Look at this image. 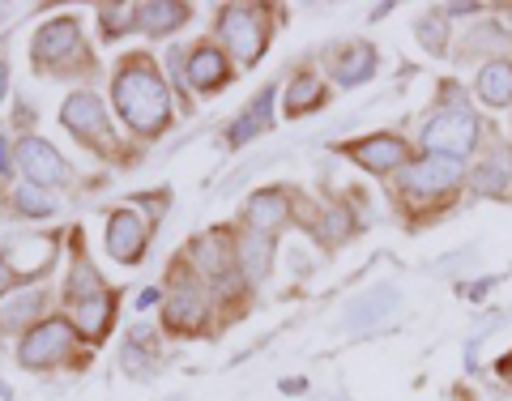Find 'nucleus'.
Segmentation results:
<instances>
[{
    "instance_id": "nucleus-1",
    "label": "nucleus",
    "mask_w": 512,
    "mask_h": 401,
    "mask_svg": "<svg viewBox=\"0 0 512 401\" xmlns=\"http://www.w3.org/2000/svg\"><path fill=\"white\" fill-rule=\"evenodd\" d=\"M466 188H470V167L440 154H414L397 171V197H402V205L414 218H431L448 210Z\"/></svg>"
},
{
    "instance_id": "nucleus-2",
    "label": "nucleus",
    "mask_w": 512,
    "mask_h": 401,
    "mask_svg": "<svg viewBox=\"0 0 512 401\" xmlns=\"http://www.w3.org/2000/svg\"><path fill=\"white\" fill-rule=\"evenodd\" d=\"M483 137H487L483 116L466 103V94H461L453 82H444L440 103H436V111L427 116L423 133H419L423 154H440V158H453V163H470V158H478Z\"/></svg>"
},
{
    "instance_id": "nucleus-3",
    "label": "nucleus",
    "mask_w": 512,
    "mask_h": 401,
    "mask_svg": "<svg viewBox=\"0 0 512 401\" xmlns=\"http://www.w3.org/2000/svg\"><path fill=\"white\" fill-rule=\"evenodd\" d=\"M116 107L137 133H163L171 120L167 86L146 60H133L116 73Z\"/></svg>"
},
{
    "instance_id": "nucleus-4",
    "label": "nucleus",
    "mask_w": 512,
    "mask_h": 401,
    "mask_svg": "<svg viewBox=\"0 0 512 401\" xmlns=\"http://www.w3.org/2000/svg\"><path fill=\"white\" fill-rule=\"evenodd\" d=\"M470 188L478 197H491V201H512V137L491 133L487 150L474 158L470 167Z\"/></svg>"
},
{
    "instance_id": "nucleus-5",
    "label": "nucleus",
    "mask_w": 512,
    "mask_h": 401,
    "mask_svg": "<svg viewBox=\"0 0 512 401\" xmlns=\"http://www.w3.org/2000/svg\"><path fill=\"white\" fill-rule=\"evenodd\" d=\"M346 158H355V163L363 171H372V175H393V171H402L410 163V146H406V137H397V133H372V137H359V141H350V146H342Z\"/></svg>"
},
{
    "instance_id": "nucleus-6",
    "label": "nucleus",
    "mask_w": 512,
    "mask_h": 401,
    "mask_svg": "<svg viewBox=\"0 0 512 401\" xmlns=\"http://www.w3.org/2000/svg\"><path fill=\"white\" fill-rule=\"evenodd\" d=\"M218 30H222V39H227V47L239 56V60H261L265 52V26L261 18H256V9H222L218 13Z\"/></svg>"
},
{
    "instance_id": "nucleus-7",
    "label": "nucleus",
    "mask_w": 512,
    "mask_h": 401,
    "mask_svg": "<svg viewBox=\"0 0 512 401\" xmlns=\"http://www.w3.org/2000/svg\"><path fill=\"white\" fill-rule=\"evenodd\" d=\"M69 346H73L69 325H64V320H43V325H35V329L26 333V342H22V363H26V367H43V363L69 355Z\"/></svg>"
},
{
    "instance_id": "nucleus-8",
    "label": "nucleus",
    "mask_w": 512,
    "mask_h": 401,
    "mask_svg": "<svg viewBox=\"0 0 512 401\" xmlns=\"http://www.w3.org/2000/svg\"><path fill=\"white\" fill-rule=\"evenodd\" d=\"M474 99L491 107V111H504L512 107V56H495L483 60L474 73Z\"/></svg>"
},
{
    "instance_id": "nucleus-9",
    "label": "nucleus",
    "mask_w": 512,
    "mask_h": 401,
    "mask_svg": "<svg viewBox=\"0 0 512 401\" xmlns=\"http://www.w3.org/2000/svg\"><path fill=\"white\" fill-rule=\"evenodd\" d=\"M146 235H150V227L133 210L111 214V222H107V248L124 265H137L141 261V252H146Z\"/></svg>"
},
{
    "instance_id": "nucleus-10",
    "label": "nucleus",
    "mask_w": 512,
    "mask_h": 401,
    "mask_svg": "<svg viewBox=\"0 0 512 401\" xmlns=\"http://www.w3.org/2000/svg\"><path fill=\"white\" fill-rule=\"evenodd\" d=\"M235 248L227 235H205L192 244V265L201 269V274H210L214 282H235Z\"/></svg>"
},
{
    "instance_id": "nucleus-11",
    "label": "nucleus",
    "mask_w": 512,
    "mask_h": 401,
    "mask_svg": "<svg viewBox=\"0 0 512 401\" xmlns=\"http://www.w3.org/2000/svg\"><path fill=\"white\" fill-rule=\"evenodd\" d=\"M286 222H291V197H286L282 188H265L248 201V227L256 235H274Z\"/></svg>"
},
{
    "instance_id": "nucleus-12",
    "label": "nucleus",
    "mask_w": 512,
    "mask_h": 401,
    "mask_svg": "<svg viewBox=\"0 0 512 401\" xmlns=\"http://www.w3.org/2000/svg\"><path fill=\"white\" fill-rule=\"evenodd\" d=\"M60 116L82 141H107V120H103V107H99L94 94H73Z\"/></svg>"
},
{
    "instance_id": "nucleus-13",
    "label": "nucleus",
    "mask_w": 512,
    "mask_h": 401,
    "mask_svg": "<svg viewBox=\"0 0 512 401\" xmlns=\"http://www.w3.org/2000/svg\"><path fill=\"white\" fill-rule=\"evenodd\" d=\"M77 43H82V30H77L73 18H56V22H47L39 35H35V56L47 64H60L64 56H73L77 52Z\"/></svg>"
},
{
    "instance_id": "nucleus-14",
    "label": "nucleus",
    "mask_w": 512,
    "mask_h": 401,
    "mask_svg": "<svg viewBox=\"0 0 512 401\" xmlns=\"http://www.w3.org/2000/svg\"><path fill=\"white\" fill-rule=\"evenodd\" d=\"M18 158H22V167L30 171V180H39V184H60L64 180V158L39 137H26L18 146Z\"/></svg>"
},
{
    "instance_id": "nucleus-15",
    "label": "nucleus",
    "mask_w": 512,
    "mask_h": 401,
    "mask_svg": "<svg viewBox=\"0 0 512 401\" xmlns=\"http://www.w3.org/2000/svg\"><path fill=\"white\" fill-rule=\"evenodd\" d=\"M52 256H56V244L47 235H26L18 239V244L9 248V265H13V274L18 278H35L43 274L47 265H52Z\"/></svg>"
},
{
    "instance_id": "nucleus-16",
    "label": "nucleus",
    "mask_w": 512,
    "mask_h": 401,
    "mask_svg": "<svg viewBox=\"0 0 512 401\" xmlns=\"http://www.w3.org/2000/svg\"><path fill=\"white\" fill-rule=\"evenodd\" d=\"M201 316H205V295L192 282H180L167 299V325L171 329H192V325H201Z\"/></svg>"
},
{
    "instance_id": "nucleus-17",
    "label": "nucleus",
    "mask_w": 512,
    "mask_h": 401,
    "mask_svg": "<svg viewBox=\"0 0 512 401\" xmlns=\"http://www.w3.org/2000/svg\"><path fill=\"white\" fill-rule=\"evenodd\" d=\"M188 82L201 86V90H214L227 82V60H222V52H214V47H201V52H192L188 60Z\"/></svg>"
},
{
    "instance_id": "nucleus-18",
    "label": "nucleus",
    "mask_w": 512,
    "mask_h": 401,
    "mask_svg": "<svg viewBox=\"0 0 512 401\" xmlns=\"http://www.w3.org/2000/svg\"><path fill=\"white\" fill-rule=\"evenodd\" d=\"M372 69H376V52L367 43H359V47H346V56L333 64V77H338L342 86H359L372 77Z\"/></svg>"
},
{
    "instance_id": "nucleus-19",
    "label": "nucleus",
    "mask_w": 512,
    "mask_h": 401,
    "mask_svg": "<svg viewBox=\"0 0 512 401\" xmlns=\"http://www.w3.org/2000/svg\"><path fill=\"white\" fill-rule=\"evenodd\" d=\"M329 99V90L320 77H295V86L286 90V116H303V111H316Z\"/></svg>"
},
{
    "instance_id": "nucleus-20",
    "label": "nucleus",
    "mask_w": 512,
    "mask_h": 401,
    "mask_svg": "<svg viewBox=\"0 0 512 401\" xmlns=\"http://www.w3.org/2000/svg\"><path fill=\"white\" fill-rule=\"evenodd\" d=\"M188 18H192V9L188 5H171V0H158V5L141 9V26H146L150 35H167V30H175Z\"/></svg>"
},
{
    "instance_id": "nucleus-21",
    "label": "nucleus",
    "mask_w": 512,
    "mask_h": 401,
    "mask_svg": "<svg viewBox=\"0 0 512 401\" xmlns=\"http://www.w3.org/2000/svg\"><path fill=\"white\" fill-rule=\"evenodd\" d=\"M504 43V30L495 26V22H483L478 30H470L466 39H461V47H457V60H474V56H487V60H495V47Z\"/></svg>"
},
{
    "instance_id": "nucleus-22",
    "label": "nucleus",
    "mask_w": 512,
    "mask_h": 401,
    "mask_svg": "<svg viewBox=\"0 0 512 401\" xmlns=\"http://www.w3.org/2000/svg\"><path fill=\"white\" fill-rule=\"evenodd\" d=\"M107 320H111V295H94V299H77V325L90 338H103L107 333Z\"/></svg>"
},
{
    "instance_id": "nucleus-23",
    "label": "nucleus",
    "mask_w": 512,
    "mask_h": 401,
    "mask_svg": "<svg viewBox=\"0 0 512 401\" xmlns=\"http://www.w3.org/2000/svg\"><path fill=\"white\" fill-rule=\"evenodd\" d=\"M414 35H419V43L431 56H448V18L444 13H423L419 26H414Z\"/></svg>"
},
{
    "instance_id": "nucleus-24",
    "label": "nucleus",
    "mask_w": 512,
    "mask_h": 401,
    "mask_svg": "<svg viewBox=\"0 0 512 401\" xmlns=\"http://www.w3.org/2000/svg\"><path fill=\"white\" fill-rule=\"evenodd\" d=\"M239 261H244L248 269V278H261L265 269H269V235H248L244 239V248H239Z\"/></svg>"
},
{
    "instance_id": "nucleus-25",
    "label": "nucleus",
    "mask_w": 512,
    "mask_h": 401,
    "mask_svg": "<svg viewBox=\"0 0 512 401\" xmlns=\"http://www.w3.org/2000/svg\"><path fill=\"white\" fill-rule=\"evenodd\" d=\"M269 99H274V90H265L261 94V99H256L248 111H244V120H239L235 128H231V141H235V146H239V141H248L252 133H256V128H261L265 124V111H269Z\"/></svg>"
},
{
    "instance_id": "nucleus-26",
    "label": "nucleus",
    "mask_w": 512,
    "mask_h": 401,
    "mask_svg": "<svg viewBox=\"0 0 512 401\" xmlns=\"http://www.w3.org/2000/svg\"><path fill=\"white\" fill-rule=\"evenodd\" d=\"M350 231H355V218H350V210H342V205H333V210L320 218V239H325V244H338Z\"/></svg>"
},
{
    "instance_id": "nucleus-27",
    "label": "nucleus",
    "mask_w": 512,
    "mask_h": 401,
    "mask_svg": "<svg viewBox=\"0 0 512 401\" xmlns=\"http://www.w3.org/2000/svg\"><path fill=\"white\" fill-rule=\"evenodd\" d=\"M13 201H18L22 214H52L56 210V201L47 197L43 188H18V197H13Z\"/></svg>"
},
{
    "instance_id": "nucleus-28",
    "label": "nucleus",
    "mask_w": 512,
    "mask_h": 401,
    "mask_svg": "<svg viewBox=\"0 0 512 401\" xmlns=\"http://www.w3.org/2000/svg\"><path fill=\"white\" fill-rule=\"evenodd\" d=\"M133 9H107V18H103V30L107 35H124L128 26H133V18H128Z\"/></svg>"
},
{
    "instance_id": "nucleus-29",
    "label": "nucleus",
    "mask_w": 512,
    "mask_h": 401,
    "mask_svg": "<svg viewBox=\"0 0 512 401\" xmlns=\"http://www.w3.org/2000/svg\"><path fill=\"white\" fill-rule=\"evenodd\" d=\"M495 372H500V380H508V384H512V355H504L500 363H495Z\"/></svg>"
},
{
    "instance_id": "nucleus-30",
    "label": "nucleus",
    "mask_w": 512,
    "mask_h": 401,
    "mask_svg": "<svg viewBox=\"0 0 512 401\" xmlns=\"http://www.w3.org/2000/svg\"><path fill=\"white\" fill-rule=\"evenodd\" d=\"M5 77H9V73H5V64H0V99H5Z\"/></svg>"
},
{
    "instance_id": "nucleus-31",
    "label": "nucleus",
    "mask_w": 512,
    "mask_h": 401,
    "mask_svg": "<svg viewBox=\"0 0 512 401\" xmlns=\"http://www.w3.org/2000/svg\"><path fill=\"white\" fill-rule=\"evenodd\" d=\"M9 167V158H5V141H0V171H5Z\"/></svg>"
}]
</instances>
